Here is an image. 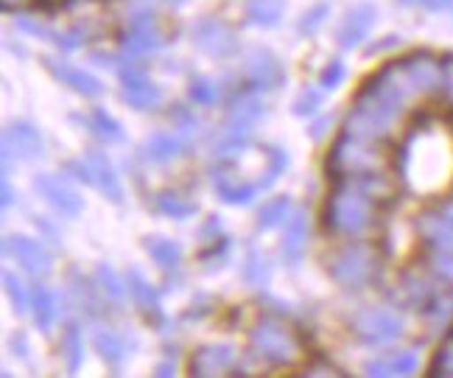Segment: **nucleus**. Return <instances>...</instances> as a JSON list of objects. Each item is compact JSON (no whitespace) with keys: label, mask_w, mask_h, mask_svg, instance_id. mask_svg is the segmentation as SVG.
<instances>
[{"label":"nucleus","mask_w":453,"mask_h":378,"mask_svg":"<svg viewBox=\"0 0 453 378\" xmlns=\"http://www.w3.org/2000/svg\"><path fill=\"white\" fill-rule=\"evenodd\" d=\"M417 98L420 93L411 88L400 62H387L358 88L342 132L372 143L387 141Z\"/></svg>","instance_id":"f257e3e1"},{"label":"nucleus","mask_w":453,"mask_h":378,"mask_svg":"<svg viewBox=\"0 0 453 378\" xmlns=\"http://www.w3.org/2000/svg\"><path fill=\"white\" fill-rule=\"evenodd\" d=\"M442 132L434 129V121H420L406 135L403 146L397 151V171L406 188L423 194L431 185H440L437 180L448 177L450 149L445 146Z\"/></svg>","instance_id":"f03ea898"},{"label":"nucleus","mask_w":453,"mask_h":378,"mask_svg":"<svg viewBox=\"0 0 453 378\" xmlns=\"http://www.w3.org/2000/svg\"><path fill=\"white\" fill-rule=\"evenodd\" d=\"M375 208L378 202L364 191L358 180H336L322 211V228L330 235H364L375 225Z\"/></svg>","instance_id":"7ed1b4c3"},{"label":"nucleus","mask_w":453,"mask_h":378,"mask_svg":"<svg viewBox=\"0 0 453 378\" xmlns=\"http://www.w3.org/2000/svg\"><path fill=\"white\" fill-rule=\"evenodd\" d=\"M250 348L272 367H294L305 359V342L291 322L280 317H260L250 328Z\"/></svg>","instance_id":"20e7f679"},{"label":"nucleus","mask_w":453,"mask_h":378,"mask_svg":"<svg viewBox=\"0 0 453 378\" xmlns=\"http://www.w3.org/2000/svg\"><path fill=\"white\" fill-rule=\"evenodd\" d=\"M383 168V151L372 141H361L342 132L334 146L327 151L325 171L334 180H350V177H364V174H378Z\"/></svg>","instance_id":"39448f33"},{"label":"nucleus","mask_w":453,"mask_h":378,"mask_svg":"<svg viewBox=\"0 0 453 378\" xmlns=\"http://www.w3.org/2000/svg\"><path fill=\"white\" fill-rule=\"evenodd\" d=\"M327 274L347 291L367 289L380 274V252L372 244H347L327 258Z\"/></svg>","instance_id":"423d86ee"},{"label":"nucleus","mask_w":453,"mask_h":378,"mask_svg":"<svg viewBox=\"0 0 453 378\" xmlns=\"http://www.w3.org/2000/svg\"><path fill=\"white\" fill-rule=\"evenodd\" d=\"M350 331L361 345L383 348V345H392V342H397L406 334V320L400 317L397 308L367 305V308H358L353 314Z\"/></svg>","instance_id":"0eeeda50"},{"label":"nucleus","mask_w":453,"mask_h":378,"mask_svg":"<svg viewBox=\"0 0 453 378\" xmlns=\"http://www.w3.org/2000/svg\"><path fill=\"white\" fill-rule=\"evenodd\" d=\"M165 28L160 23V17H157V12L151 9H141L132 14L129 26L120 31L118 37V45H120V54H124L127 59H149L154 54H160V50L165 48Z\"/></svg>","instance_id":"6e6552de"},{"label":"nucleus","mask_w":453,"mask_h":378,"mask_svg":"<svg viewBox=\"0 0 453 378\" xmlns=\"http://www.w3.org/2000/svg\"><path fill=\"white\" fill-rule=\"evenodd\" d=\"M190 40H194L199 54L216 62L233 59L241 50L238 31L230 23L219 20V17H202V20H196L194 28H190Z\"/></svg>","instance_id":"1a4fd4ad"},{"label":"nucleus","mask_w":453,"mask_h":378,"mask_svg":"<svg viewBox=\"0 0 453 378\" xmlns=\"http://www.w3.org/2000/svg\"><path fill=\"white\" fill-rule=\"evenodd\" d=\"M118 81L124 90V104H129L137 112H157L163 107V90L151 81L146 67H141L134 59L118 65Z\"/></svg>","instance_id":"9d476101"},{"label":"nucleus","mask_w":453,"mask_h":378,"mask_svg":"<svg viewBox=\"0 0 453 378\" xmlns=\"http://www.w3.org/2000/svg\"><path fill=\"white\" fill-rule=\"evenodd\" d=\"M243 79L260 93H277L286 88V65L266 45H255L243 57Z\"/></svg>","instance_id":"9b49d317"},{"label":"nucleus","mask_w":453,"mask_h":378,"mask_svg":"<svg viewBox=\"0 0 453 378\" xmlns=\"http://www.w3.org/2000/svg\"><path fill=\"white\" fill-rule=\"evenodd\" d=\"M45 158L42 132L31 121H12L4 129V177L12 174V160L40 163Z\"/></svg>","instance_id":"f8f14e48"},{"label":"nucleus","mask_w":453,"mask_h":378,"mask_svg":"<svg viewBox=\"0 0 453 378\" xmlns=\"http://www.w3.org/2000/svg\"><path fill=\"white\" fill-rule=\"evenodd\" d=\"M4 255L14 258V264L28 272L34 281H42L54 272V258H50L45 244L23 233H12L4 238Z\"/></svg>","instance_id":"ddd939ff"},{"label":"nucleus","mask_w":453,"mask_h":378,"mask_svg":"<svg viewBox=\"0 0 453 378\" xmlns=\"http://www.w3.org/2000/svg\"><path fill=\"white\" fill-rule=\"evenodd\" d=\"M266 115V104H264V93L255 88H241L230 96L226 101V135H250Z\"/></svg>","instance_id":"4468645a"},{"label":"nucleus","mask_w":453,"mask_h":378,"mask_svg":"<svg viewBox=\"0 0 453 378\" xmlns=\"http://www.w3.org/2000/svg\"><path fill=\"white\" fill-rule=\"evenodd\" d=\"M400 67H403L406 79L411 81V88L420 93V98L437 96L442 93V59L431 50H414V54H406L397 59Z\"/></svg>","instance_id":"2eb2a0df"},{"label":"nucleus","mask_w":453,"mask_h":378,"mask_svg":"<svg viewBox=\"0 0 453 378\" xmlns=\"http://www.w3.org/2000/svg\"><path fill=\"white\" fill-rule=\"evenodd\" d=\"M34 191H37L50 208L67 219H79L84 213V199L71 182H65L59 174H37L34 177Z\"/></svg>","instance_id":"dca6fc26"},{"label":"nucleus","mask_w":453,"mask_h":378,"mask_svg":"<svg viewBox=\"0 0 453 378\" xmlns=\"http://www.w3.org/2000/svg\"><path fill=\"white\" fill-rule=\"evenodd\" d=\"M188 373L196 378L238 375V353L230 345H202L190 353Z\"/></svg>","instance_id":"f3484780"},{"label":"nucleus","mask_w":453,"mask_h":378,"mask_svg":"<svg viewBox=\"0 0 453 378\" xmlns=\"http://www.w3.org/2000/svg\"><path fill=\"white\" fill-rule=\"evenodd\" d=\"M127 283H129V300L137 305V312L143 314V320L151 322V325H163L165 312H163L160 289H157L137 266L127 269Z\"/></svg>","instance_id":"a211bd4d"},{"label":"nucleus","mask_w":453,"mask_h":378,"mask_svg":"<svg viewBox=\"0 0 453 378\" xmlns=\"http://www.w3.org/2000/svg\"><path fill=\"white\" fill-rule=\"evenodd\" d=\"M190 151V141L188 135H177V132H154L151 137H146L141 146V160L149 166H171L182 160Z\"/></svg>","instance_id":"6ab92c4d"},{"label":"nucleus","mask_w":453,"mask_h":378,"mask_svg":"<svg viewBox=\"0 0 453 378\" xmlns=\"http://www.w3.org/2000/svg\"><path fill=\"white\" fill-rule=\"evenodd\" d=\"M375 20H378V9H375V4H358V6H353L350 12L344 14V20H342L339 31H336V45H339L342 50H353V48H358L364 40L370 37V31H372Z\"/></svg>","instance_id":"aec40b11"},{"label":"nucleus","mask_w":453,"mask_h":378,"mask_svg":"<svg viewBox=\"0 0 453 378\" xmlns=\"http://www.w3.org/2000/svg\"><path fill=\"white\" fill-rule=\"evenodd\" d=\"M42 65L48 67V73L54 76L57 81H62L65 88H71L73 93H79L84 98H101L104 93H107L104 81L98 76H93L90 71H81V67H73V65L59 62V59H50V57H45Z\"/></svg>","instance_id":"412c9836"},{"label":"nucleus","mask_w":453,"mask_h":378,"mask_svg":"<svg viewBox=\"0 0 453 378\" xmlns=\"http://www.w3.org/2000/svg\"><path fill=\"white\" fill-rule=\"evenodd\" d=\"M87 166H90V174H93V188L104 197L110 199L112 204H124V185H120V177L112 166V160L104 154L101 149H90L84 154Z\"/></svg>","instance_id":"4be33fe9"},{"label":"nucleus","mask_w":453,"mask_h":378,"mask_svg":"<svg viewBox=\"0 0 453 378\" xmlns=\"http://www.w3.org/2000/svg\"><path fill=\"white\" fill-rule=\"evenodd\" d=\"M308 235H311V219H308V211L300 208V211H294L283 225V238H280L283 264L297 266L303 261L305 247H308Z\"/></svg>","instance_id":"5701e85b"},{"label":"nucleus","mask_w":453,"mask_h":378,"mask_svg":"<svg viewBox=\"0 0 453 378\" xmlns=\"http://www.w3.org/2000/svg\"><path fill=\"white\" fill-rule=\"evenodd\" d=\"M93 281H87L79 269H71V274H67V300H71L76 312L84 314L87 320H98L101 305L107 300L101 295L98 283H93Z\"/></svg>","instance_id":"b1692460"},{"label":"nucleus","mask_w":453,"mask_h":378,"mask_svg":"<svg viewBox=\"0 0 453 378\" xmlns=\"http://www.w3.org/2000/svg\"><path fill=\"white\" fill-rule=\"evenodd\" d=\"M417 233H420L426 250H453V225L442 208H428L417 216Z\"/></svg>","instance_id":"393cba45"},{"label":"nucleus","mask_w":453,"mask_h":378,"mask_svg":"<svg viewBox=\"0 0 453 378\" xmlns=\"http://www.w3.org/2000/svg\"><path fill=\"white\" fill-rule=\"evenodd\" d=\"M81 112H73V121L76 124H84V129L90 132L93 137H98L101 143H124L127 141V129L120 127L118 118H112L107 110H93L90 115L79 118Z\"/></svg>","instance_id":"a878e982"},{"label":"nucleus","mask_w":453,"mask_h":378,"mask_svg":"<svg viewBox=\"0 0 453 378\" xmlns=\"http://www.w3.org/2000/svg\"><path fill=\"white\" fill-rule=\"evenodd\" d=\"M420 367V356L417 351H397L387 359H372L364 365V375L372 378H392V375H411Z\"/></svg>","instance_id":"bb28decb"},{"label":"nucleus","mask_w":453,"mask_h":378,"mask_svg":"<svg viewBox=\"0 0 453 378\" xmlns=\"http://www.w3.org/2000/svg\"><path fill=\"white\" fill-rule=\"evenodd\" d=\"M143 250L163 272H177L182 266V247H180V242H173L168 235H157V233L146 235Z\"/></svg>","instance_id":"cd10ccee"},{"label":"nucleus","mask_w":453,"mask_h":378,"mask_svg":"<svg viewBox=\"0 0 453 378\" xmlns=\"http://www.w3.org/2000/svg\"><path fill=\"white\" fill-rule=\"evenodd\" d=\"M31 317L42 334H48L54 328V322L59 320V300L54 291L42 283H34V289H31Z\"/></svg>","instance_id":"c85d7f7f"},{"label":"nucleus","mask_w":453,"mask_h":378,"mask_svg":"<svg viewBox=\"0 0 453 378\" xmlns=\"http://www.w3.org/2000/svg\"><path fill=\"white\" fill-rule=\"evenodd\" d=\"M93 348L110 367H118L129 356V351L134 348V342H127L124 334H118L112 328H98L93 334Z\"/></svg>","instance_id":"c756f323"},{"label":"nucleus","mask_w":453,"mask_h":378,"mask_svg":"<svg viewBox=\"0 0 453 378\" xmlns=\"http://www.w3.org/2000/svg\"><path fill=\"white\" fill-rule=\"evenodd\" d=\"M154 211L163 213L165 219L185 221V219L199 213V204L190 197H185L182 191H171V188H165V191H160L154 197Z\"/></svg>","instance_id":"7c9ffc66"},{"label":"nucleus","mask_w":453,"mask_h":378,"mask_svg":"<svg viewBox=\"0 0 453 378\" xmlns=\"http://www.w3.org/2000/svg\"><path fill=\"white\" fill-rule=\"evenodd\" d=\"M213 191L224 204H233V208H247L260 197V188L241 182V180H213Z\"/></svg>","instance_id":"2f4dec72"},{"label":"nucleus","mask_w":453,"mask_h":378,"mask_svg":"<svg viewBox=\"0 0 453 378\" xmlns=\"http://www.w3.org/2000/svg\"><path fill=\"white\" fill-rule=\"evenodd\" d=\"M286 12V0H247V23L255 28L280 26Z\"/></svg>","instance_id":"473e14b6"},{"label":"nucleus","mask_w":453,"mask_h":378,"mask_svg":"<svg viewBox=\"0 0 453 378\" xmlns=\"http://www.w3.org/2000/svg\"><path fill=\"white\" fill-rule=\"evenodd\" d=\"M288 216H291V197L288 194L269 199L266 204H260V211H257V219H255L257 233H269V230L283 228L288 221Z\"/></svg>","instance_id":"72a5a7b5"},{"label":"nucleus","mask_w":453,"mask_h":378,"mask_svg":"<svg viewBox=\"0 0 453 378\" xmlns=\"http://www.w3.org/2000/svg\"><path fill=\"white\" fill-rule=\"evenodd\" d=\"M96 283L101 289V295L112 303H127L129 297V283L124 274H118L110 264H96Z\"/></svg>","instance_id":"f704fd0d"},{"label":"nucleus","mask_w":453,"mask_h":378,"mask_svg":"<svg viewBox=\"0 0 453 378\" xmlns=\"http://www.w3.org/2000/svg\"><path fill=\"white\" fill-rule=\"evenodd\" d=\"M62 356H65V367L71 375L81 370V365H84V342H81V325L79 322H67L65 325Z\"/></svg>","instance_id":"c9c22d12"},{"label":"nucleus","mask_w":453,"mask_h":378,"mask_svg":"<svg viewBox=\"0 0 453 378\" xmlns=\"http://www.w3.org/2000/svg\"><path fill=\"white\" fill-rule=\"evenodd\" d=\"M243 281H247L250 286H266L272 281V264L264 250L257 247H250L247 250V258H243Z\"/></svg>","instance_id":"e433bc0d"},{"label":"nucleus","mask_w":453,"mask_h":378,"mask_svg":"<svg viewBox=\"0 0 453 378\" xmlns=\"http://www.w3.org/2000/svg\"><path fill=\"white\" fill-rule=\"evenodd\" d=\"M423 314L434 331L448 328L453 320V291H437V295L431 297V303L423 308Z\"/></svg>","instance_id":"4c0bfd02"},{"label":"nucleus","mask_w":453,"mask_h":378,"mask_svg":"<svg viewBox=\"0 0 453 378\" xmlns=\"http://www.w3.org/2000/svg\"><path fill=\"white\" fill-rule=\"evenodd\" d=\"M188 96L194 104L213 107L221 101V84L216 79H207V76H194L188 84Z\"/></svg>","instance_id":"58836bf2"},{"label":"nucleus","mask_w":453,"mask_h":378,"mask_svg":"<svg viewBox=\"0 0 453 378\" xmlns=\"http://www.w3.org/2000/svg\"><path fill=\"white\" fill-rule=\"evenodd\" d=\"M426 269L434 281L453 286V250H428Z\"/></svg>","instance_id":"ea45409f"},{"label":"nucleus","mask_w":453,"mask_h":378,"mask_svg":"<svg viewBox=\"0 0 453 378\" xmlns=\"http://www.w3.org/2000/svg\"><path fill=\"white\" fill-rule=\"evenodd\" d=\"M330 17V4L327 0H319V4H313L311 9H305L297 20V34L300 37H313V34H319L322 26L327 23Z\"/></svg>","instance_id":"a19ab883"},{"label":"nucleus","mask_w":453,"mask_h":378,"mask_svg":"<svg viewBox=\"0 0 453 378\" xmlns=\"http://www.w3.org/2000/svg\"><path fill=\"white\" fill-rule=\"evenodd\" d=\"M4 286H6V295H9V303L17 314H26L28 305H31V291L26 289V283L17 278V272L12 269H4Z\"/></svg>","instance_id":"79ce46f5"},{"label":"nucleus","mask_w":453,"mask_h":378,"mask_svg":"<svg viewBox=\"0 0 453 378\" xmlns=\"http://www.w3.org/2000/svg\"><path fill=\"white\" fill-rule=\"evenodd\" d=\"M322 101H325L322 88H305L297 98L291 101V112H294V118H313L319 112Z\"/></svg>","instance_id":"37998d69"},{"label":"nucleus","mask_w":453,"mask_h":378,"mask_svg":"<svg viewBox=\"0 0 453 378\" xmlns=\"http://www.w3.org/2000/svg\"><path fill=\"white\" fill-rule=\"evenodd\" d=\"M428 375H434V378H453V336H448L440 345V351L434 353V362H431Z\"/></svg>","instance_id":"c03bdc74"},{"label":"nucleus","mask_w":453,"mask_h":378,"mask_svg":"<svg viewBox=\"0 0 453 378\" xmlns=\"http://www.w3.org/2000/svg\"><path fill=\"white\" fill-rule=\"evenodd\" d=\"M230 247H233V244H230V238H219V242H213L211 247H207V250L199 255V261L213 272V269H219V266L226 261V258H230Z\"/></svg>","instance_id":"a18cd8bd"},{"label":"nucleus","mask_w":453,"mask_h":378,"mask_svg":"<svg viewBox=\"0 0 453 378\" xmlns=\"http://www.w3.org/2000/svg\"><path fill=\"white\" fill-rule=\"evenodd\" d=\"M303 375H308V378H344L347 370L336 367L330 359H313V362H308L303 367Z\"/></svg>","instance_id":"49530a36"},{"label":"nucleus","mask_w":453,"mask_h":378,"mask_svg":"<svg viewBox=\"0 0 453 378\" xmlns=\"http://www.w3.org/2000/svg\"><path fill=\"white\" fill-rule=\"evenodd\" d=\"M14 23H17V28H20V31L31 34V37H37V40H48V42H54V37H57L54 31H50V28H45V26H42L40 20H34V17L17 14V17H14Z\"/></svg>","instance_id":"de8ad7c7"},{"label":"nucleus","mask_w":453,"mask_h":378,"mask_svg":"<svg viewBox=\"0 0 453 378\" xmlns=\"http://www.w3.org/2000/svg\"><path fill=\"white\" fill-rule=\"evenodd\" d=\"M344 62H339V59H334L330 65H325V71H322V76H319V88L322 90H336L339 84L344 81Z\"/></svg>","instance_id":"09e8293b"},{"label":"nucleus","mask_w":453,"mask_h":378,"mask_svg":"<svg viewBox=\"0 0 453 378\" xmlns=\"http://www.w3.org/2000/svg\"><path fill=\"white\" fill-rule=\"evenodd\" d=\"M403 9H423L431 14H440V12H453V0H397Z\"/></svg>","instance_id":"8fccbe9b"},{"label":"nucleus","mask_w":453,"mask_h":378,"mask_svg":"<svg viewBox=\"0 0 453 378\" xmlns=\"http://www.w3.org/2000/svg\"><path fill=\"white\" fill-rule=\"evenodd\" d=\"M65 171L71 174L73 180L84 182V185H90L93 188V174H90V166H87V160H67L65 163Z\"/></svg>","instance_id":"3c124183"},{"label":"nucleus","mask_w":453,"mask_h":378,"mask_svg":"<svg viewBox=\"0 0 453 378\" xmlns=\"http://www.w3.org/2000/svg\"><path fill=\"white\" fill-rule=\"evenodd\" d=\"M334 127V112H322V115H313V124L308 127L311 132V141H322L327 135V129Z\"/></svg>","instance_id":"603ef678"},{"label":"nucleus","mask_w":453,"mask_h":378,"mask_svg":"<svg viewBox=\"0 0 453 378\" xmlns=\"http://www.w3.org/2000/svg\"><path fill=\"white\" fill-rule=\"evenodd\" d=\"M199 238H211V242H219V238H224L221 235V216H216V213H211L204 219V225H202V230H199Z\"/></svg>","instance_id":"864d4df0"},{"label":"nucleus","mask_w":453,"mask_h":378,"mask_svg":"<svg viewBox=\"0 0 453 378\" xmlns=\"http://www.w3.org/2000/svg\"><path fill=\"white\" fill-rule=\"evenodd\" d=\"M171 112H173V121H177V124H180V127L185 129V135H190V132H196V129H199L196 118L190 115V112H188L185 107H180V104H177V107H171Z\"/></svg>","instance_id":"5fc2aeb1"},{"label":"nucleus","mask_w":453,"mask_h":378,"mask_svg":"<svg viewBox=\"0 0 453 378\" xmlns=\"http://www.w3.org/2000/svg\"><path fill=\"white\" fill-rule=\"evenodd\" d=\"M442 67H445L442 71V93L448 101H453V54L442 59Z\"/></svg>","instance_id":"6e6d98bb"},{"label":"nucleus","mask_w":453,"mask_h":378,"mask_svg":"<svg viewBox=\"0 0 453 378\" xmlns=\"http://www.w3.org/2000/svg\"><path fill=\"white\" fill-rule=\"evenodd\" d=\"M9 348H12V353H14V356L28 359V339H26V334H23V331H14V334L9 336Z\"/></svg>","instance_id":"4d7b16f0"},{"label":"nucleus","mask_w":453,"mask_h":378,"mask_svg":"<svg viewBox=\"0 0 453 378\" xmlns=\"http://www.w3.org/2000/svg\"><path fill=\"white\" fill-rule=\"evenodd\" d=\"M392 45H400V37H397V34H389V37H383V40L372 42L370 50H367L364 57H375V54H380V50H389Z\"/></svg>","instance_id":"13d9d810"},{"label":"nucleus","mask_w":453,"mask_h":378,"mask_svg":"<svg viewBox=\"0 0 453 378\" xmlns=\"http://www.w3.org/2000/svg\"><path fill=\"white\" fill-rule=\"evenodd\" d=\"M34 221H37V225H40V230L50 238V242H54V244H59L62 242V235L54 230V225H50V221L48 219H42V216H34Z\"/></svg>","instance_id":"bf43d9fd"},{"label":"nucleus","mask_w":453,"mask_h":378,"mask_svg":"<svg viewBox=\"0 0 453 378\" xmlns=\"http://www.w3.org/2000/svg\"><path fill=\"white\" fill-rule=\"evenodd\" d=\"M0 191H4V211H12V208H14V202H17V194L12 191L9 177H4V182H0Z\"/></svg>","instance_id":"052dcab7"},{"label":"nucleus","mask_w":453,"mask_h":378,"mask_svg":"<svg viewBox=\"0 0 453 378\" xmlns=\"http://www.w3.org/2000/svg\"><path fill=\"white\" fill-rule=\"evenodd\" d=\"M154 375H177V367H173V362H163L154 367Z\"/></svg>","instance_id":"680f3d73"},{"label":"nucleus","mask_w":453,"mask_h":378,"mask_svg":"<svg viewBox=\"0 0 453 378\" xmlns=\"http://www.w3.org/2000/svg\"><path fill=\"white\" fill-rule=\"evenodd\" d=\"M0 4H4V9H6V12H12V9L28 6V0H0Z\"/></svg>","instance_id":"e2e57ef3"},{"label":"nucleus","mask_w":453,"mask_h":378,"mask_svg":"<svg viewBox=\"0 0 453 378\" xmlns=\"http://www.w3.org/2000/svg\"><path fill=\"white\" fill-rule=\"evenodd\" d=\"M440 208H442V213L448 216V221L453 225V202H445V204H440Z\"/></svg>","instance_id":"0e129e2a"},{"label":"nucleus","mask_w":453,"mask_h":378,"mask_svg":"<svg viewBox=\"0 0 453 378\" xmlns=\"http://www.w3.org/2000/svg\"><path fill=\"white\" fill-rule=\"evenodd\" d=\"M45 4H50V0H45Z\"/></svg>","instance_id":"69168bd1"}]
</instances>
